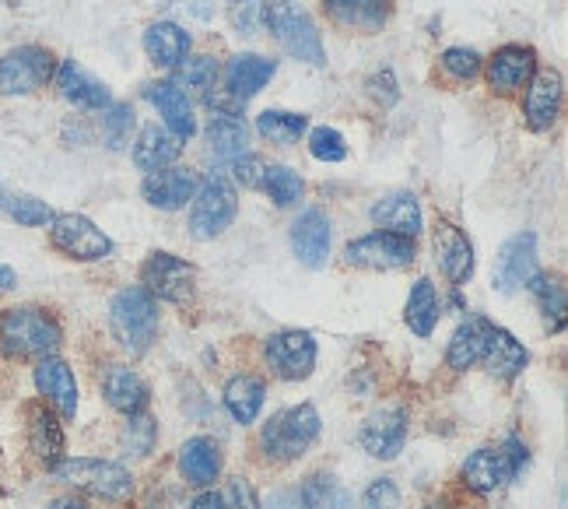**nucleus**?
Instances as JSON below:
<instances>
[{
  "label": "nucleus",
  "mask_w": 568,
  "mask_h": 509,
  "mask_svg": "<svg viewBox=\"0 0 568 509\" xmlns=\"http://www.w3.org/2000/svg\"><path fill=\"white\" fill-rule=\"evenodd\" d=\"M64 341V327L50 309L14 306L0 313V355L8 358H47Z\"/></svg>",
  "instance_id": "nucleus-1"
},
{
  "label": "nucleus",
  "mask_w": 568,
  "mask_h": 509,
  "mask_svg": "<svg viewBox=\"0 0 568 509\" xmlns=\"http://www.w3.org/2000/svg\"><path fill=\"white\" fill-rule=\"evenodd\" d=\"M109 331L127 355H144L158 338V298L141 284L119 289L109 303Z\"/></svg>",
  "instance_id": "nucleus-2"
},
{
  "label": "nucleus",
  "mask_w": 568,
  "mask_h": 509,
  "mask_svg": "<svg viewBox=\"0 0 568 509\" xmlns=\"http://www.w3.org/2000/svg\"><path fill=\"white\" fill-rule=\"evenodd\" d=\"M53 478L60 485H67L85 496L106 499V502H127L133 496V474L127 468H119L113 460L99 457H64L53 463Z\"/></svg>",
  "instance_id": "nucleus-3"
},
{
  "label": "nucleus",
  "mask_w": 568,
  "mask_h": 509,
  "mask_svg": "<svg viewBox=\"0 0 568 509\" xmlns=\"http://www.w3.org/2000/svg\"><path fill=\"white\" fill-rule=\"evenodd\" d=\"M320 436V411L312 404H295L271 415V422L260 429V450L267 460L288 463L298 460Z\"/></svg>",
  "instance_id": "nucleus-4"
},
{
  "label": "nucleus",
  "mask_w": 568,
  "mask_h": 509,
  "mask_svg": "<svg viewBox=\"0 0 568 509\" xmlns=\"http://www.w3.org/2000/svg\"><path fill=\"white\" fill-rule=\"evenodd\" d=\"M238 215V193L229 176L211 173L193 193L190 207V232L193 239H218Z\"/></svg>",
  "instance_id": "nucleus-5"
},
{
  "label": "nucleus",
  "mask_w": 568,
  "mask_h": 509,
  "mask_svg": "<svg viewBox=\"0 0 568 509\" xmlns=\"http://www.w3.org/2000/svg\"><path fill=\"white\" fill-rule=\"evenodd\" d=\"M267 28H274V39L281 42V50L292 60H302V64H312V67H320L326 60L317 22L309 18L306 8L292 4V0H277V4H271V25Z\"/></svg>",
  "instance_id": "nucleus-6"
},
{
  "label": "nucleus",
  "mask_w": 568,
  "mask_h": 509,
  "mask_svg": "<svg viewBox=\"0 0 568 509\" xmlns=\"http://www.w3.org/2000/svg\"><path fill=\"white\" fill-rule=\"evenodd\" d=\"M56 60L47 47H14L0 56V96H36L53 81Z\"/></svg>",
  "instance_id": "nucleus-7"
},
{
  "label": "nucleus",
  "mask_w": 568,
  "mask_h": 509,
  "mask_svg": "<svg viewBox=\"0 0 568 509\" xmlns=\"http://www.w3.org/2000/svg\"><path fill=\"white\" fill-rule=\"evenodd\" d=\"M141 289L172 306H190L197 292V267L172 257V253H152L141 267Z\"/></svg>",
  "instance_id": "nucleus-8"
},
{
  "label": "nucleus",
  "mask_w": 568,
  "mask_h": 509,
  "mask_svg": "<svg viewBox=\"0 0 568 509\" xmlns=\"http://www.w3.org/2000/svg\"><path fill=\"white\" fill-rule=\"evenodd\" d=\"M414 257H417L414 239H403L383 229L344 246V264L362 267V271H400V267H411Z\"/></svg>",
  "instance_id": "nucleus-9"
},
{
  "label": "nucleus",
  "mask_w": 568,
  "mask_h": 509,
  "mask_svg": "<svg viewBox=\"0 0 568 509\" xmlns=\"http://www.w3.org/2000/svg\"><path fill=\"white\" fill-rule=\"evenodd\" d=\"M50 243L70 260H106L113 253L109 236L85 215H53Z\"/></svg>",
  "instance_id": "nucleus-10"
},
{
  "label": "nucleus",
  "mask_w": 568,
  "mask_h": 509,
  "mask_svg": "<svg viewBox=\"0 0 568 509\" xmlns=\"http://www.w3.org/2000/svg\"><path fill=\"white\" fill-rule=\"evenodd\" d=\"M263 355L274 377L288 383L309 380V372L317 369V338L309 331H277L263 341Z\"/></svg>",
  "instance_id": "nucleus-11"
},
{
  "label": "nucleus",
  "mask_w": 568,
  "mask_h": 509,
  "mask_svg": "<svg viewBox=\"0 0 568 509\" xmlns=\"http://www.w3.org/2000/svg\"><path fill=\"white\" fill-rule=\"evenodd\" d=\"M358 443H362V450L376 460L400 457L403 443H408V411H403L400 404H383V408H376L362 422Z\"/></svg>",
  "instance_id": "nucleus-12"
},
{
  "label": "nucleus",
  "mask_w": 568,
  "mask_h": 509,
  "mask_svg": "<svg viewBox=\"0 0 568 509\" xmlns=\"http://www.w3.org/2000/svg\"><path fill=\"white\" fill-rule=\"evenodd\" d=\"M33 383H36L42 404H50L60 418L78 415V380H74V369L64 358H56V355L36 358Z\"/></svg>",
  "instance_id": "nucleus-13"
},
{
  "label": "nucleus",
  "mask_w": 568,
  "mask_h": 509,
  "mask_svg": "<svg viewBox=\"0 0 568 509\" xmlns=\"http://www.w3.org/2000/svg\"><path fill=\"white\" fill-rule=\"evenodd\" d=\"M561 99H565V81L555 67H541L533 71V78L527 81V102H522V116H527V127L544 133L555 127V119L561 113Z\"/></svg>",
  "instance_id": "nucleus-14"
},
{
  "label": "nucleus",
  "mask_w": 568,
  "mask_h": 509,
  "mask_svg": "<svg viewBox=\"0 0 568 509\" xmlns=\"http://www.w3.org/2000/svg\"><path fill=\"white\" fill-rule=\"evenodd\" d=\"M25 432H28V454L36 457L42 468H53V463L64 460V425H60V415L50 404H28L25 408Z\"/></svg>",
  "instance_id": "nucleus-15"
},
{
  "label": "nucleus",
  "mask_w": 568,
  "mask_h": 509,
  "mask_svg": "<svg viewBox=\"0 0 568 509\" xmlns=\"http://www.w3.org/2000/svg\"><path fill=\"white\" fill-rule=\"evenodd\" d=\"M431 250H436V264L450 284L460 289V284H467L474 278V246H470L467 232L456 229L453 221H439Z\"/></svg>",
  "instance_id": "nucleus-16"
},
{
  "label": "nucleus",
  "mask_w": 568,
  "mask_h": 509,
  "mask_svg": "<svg viewBox=\"0 0 568 509\" xmlns=\"http://www.w3.org/2000/svg\"><path fill=\"white\" fill-rule=\"evenodd\" d=\"M533 275H537V236L533 232H519L499 250L495 289L509 295V292L522 289V284H527Z\"/></svg>",
  "instance_id": "nucleus-17"
},
{
  "label": "nucleus",
  "mask_w": 568,
  "mask_h": 509,
  "mask_svg": "<svg viewBox=\"0 0 568 509\" xmlns=\"http://www.w3.org/2000/svg\"><path fill=\"white\" fill-rule=\"evenodd\" d=\"M197 187H201L197 173L176 166V169L147 173V179L141 183V193L152 207H162V212H179V207H186V201H193Z\"/></svg>",
  "instance_id": "nucleus-18"
},
{
  "label": "nucleus",
  "mask_w": 568,
  "mask_h": 509,
  "mask_svg": "<svg viewBox=\"0 0 568 509\" xmlns=\"http://www.w3.org/2000/svg\"><path fill=\"white\" fill-rule=\"evenodd\" d=\"M53 78H56L60 96H64L67 102H74V106H81V110H109L113 106L109 88L102 85L99 78H92L78 60H60Z\"/></svg>",
  "instance_id": "nucleus-19"
},
{
  "label": "nucleus",
  "mask_w": 568,
  "mask_h": 509,
  "mask_svg": "<svg viewBox=\"0 0 568 509\" xmlns=\"http://www.w3.org/2000/svg\"><path fill=\"white\" fill-rule=\"evenodd\" d=\"M292 246H295V257L306 267H312V271L323 267L326 257H331V218H326L320 207H306L292 226Z\"/></svg>",
  "instance_id": "nucleus-20"
},
{
  "label": "nucleus",
  "mask_w": 568,
  "mask_h": 509,
  "mask_svg": "<svg viewBox=\"0 0 568 509\" xmlns=\"http://www.w3.org/2000/svg\"><path fill=\"white\" fill-rule=\"evenodd\" d=\"M460 478L470 492H477V496H491V492H499L502 485H509L516 474L509 468V460H505L502 446H495V450H491V446H481V450H474L467 460H463Z\"/></svg>",
  "instance_id": "nucleus-21"
},
{
  "label": "nucleus",
  "mask_w": 568,
  "mask_h": 509,
  "mask_svg": "<svg viewBox=\"0 0 568 509\" xmlns=\"http://www.w3.org/2000/svg\"><path fill=\"white\" fill-rule=\"evenodd\" d=\"M102 397H106L109 408L124 411V415H138L147 408V397H152V391H147V383L141 380L138 369H130L124 362H113L102 369Z\"/></svg>",
  "instance_id": "nucleus-22"
},
{
  "label": "nucleus",
  "mask_w": 568,
  "mask_h": 509,
  "mask_svg": "<svg viewBox=\"0 0 568 509\" xmlns=\"http://www.w3.org/2000/svg\"><path fill=\"white\" fill-rule=\"evenodd\" d=\"M323 11L331 14V22L348 28V33H383V25L390 22L393 0H323Z\"/></svg>",
  "instance_id": "nucleus-23"
},
{
  "label": "nucleus",
  "mask_w": 568,
  "mask_h": 509,
  "mask_svg": "<svg viewBox=\"0 0 568 509\" xmlns=\"http://www.w3.org/2000/svg\"><path fill=\"white\" fill-rule=\"evenodd\" d=\"M533 71H537V53L530 47H502L495 56L488 60L485 74H488L491 92L513 96L533 78Z\"/></svg>",
  "instance_id": "nucleus-24"
},
{
  "label": "nucleus",
  "mask_w": 568,
  "mask_h": 509,
  "mask_svg": "<svg viewBox=\"0 0 568 509\" xmlns=\"http://www.w3.org/2000/svg\"><path fill=\"white\" fill-rule=\"evenodd\" d=\"M221 446L207 436H193L179 446V474L186 478V485L193 488H211L221 478Z\"/></svg>",
  "instance_id": "nucleus-25"
},
{
  "label": "nucleus",
  "mask_w": 568,
  "mask_h": 509,
  "mask_svg": "<svg viewBox=\"0 0 568 509\" xmlns=\"http://www.w3.org/2000/svg\"><path fill=\"white\" fill-rule=\"evenodd\" d=\"M144 96L155 102L162 116H166V130L172 133V138L190 141L193 133H197V119H193L190 99H186V92H183V88H179L172 78H169V81H152V85H144Z\"/></svg>",
  "instance_id": "nucleus-26"
},
{
  "label": "nucleus",
  "mask_w": 568,
  "mask_h": 509,
  "mask_svg": "<svg viewBox=\"0 0 568 509\" xmlns=\"http://www.w3.org/2000/svg\"><path fill=\"white\" fill-rule=\"evenodd\" d=\"M372 221L383 232H393L403 239H414L422 232V207H417V198L408 190H393L372 204Z\"/></svg>",
  "instance_id": "nucleus-27"
},
{
  "label": "nucleus",
  "mask_w": 568,
  "mask_h": 509,
  "mask_svg": "<svg viewBox=\"0 0 568 509\" xmlns=\"http://www.w3.org/2000/svg\"><path fill=\"white\" fill-rule=\"evenodd\" d=\"M491 331H495V323H491L488 317H467V320H463V323L456 327L450 348H446V366L456 369V372L474 369V366L485 358V348H488V341H491Z\"/></svg>",
  "instance_id": "nucleus-28"
},
{
  "label": "nucleus",
  "mask_w": 568,
  "mask_h": 509,
  "mask_svg": "<svg viewBox=\"0 0 568 509\" xmlns=\"http://www.w3.org/2000/svg\"><path fill=\"white\" fill-rule=\"evenodd\" d=\"M277 74V64L274 60H267L260 53H235L229 60V67H225V88H229V96L238 99V102H246L260 92V88L271 81Z\"/></svg>",
  "instance_id": "nucleus-29"
},
{
  "label": "nucleus",
  "mask_w": 568,
  "mask_h": 509,
  "mask_svg": "<svg viewBox=\"0 0 568 509\" xmlns=\"http://www.w3.org/2000/svg\"><path fill=\"white\" fill-rule=\"evenodd\" d=\"M204 141H207V158H215V162H235V158L249 155L246 152L249 127H246V119L235 113H218L211 124H207Z\"/></svg>",
  "instance_id": "nucleus-30"
},
{
  "label": "nucleus",
  "mask_w": 568,
  "mask_h": 509,
  "mask_svg": "<svg viewBox=\"0 0 568 509\" xmlns=\"http://www.w3.org/2000/svg\"><path fill=\"white\" fill-rule=\"evenodd\" d=\"M190 47H193L190 33L179 28L176 22H155V25H147V33H144V53L155 67L176 71L190 56Z\"/></svg>",
  "instance_id": "nucleus-31"
},
{
  "label": "nucleus",
  "mask_w": 568,
  "mask_h": 509,
  "mask_svg": "<svg viewBox=\"0 0 568 509\" xmlns=\"http://www.w3.org/2000/svg\"><path fill=\"white\" fill-rule=\"evenodd\" d=\"M183 152V141L172 138L166 127H144L138 133V141H133V162H138V169L144 173H158V169H169L172 162Z\"/></svg>",
  "instance_id": "nucleus-32"
},
{
  "label": "nucleus",
  "mask_w": 568,
  "mask_h": 509,
  "mask_svg": "<svg viewBox=\"0 0 568 509\" xmlns=\"http://www.w3.org/2000/svg\"><path fill=\"white\" fill-rule=\"evenodd\" d=\"M485 369L491 372L495 380H516L522 369H527L530 362V355L527 348L509 334V331H502V327H495L491 331V341H488V348H485Z\"/></svg>",
  "instance_id": "nucleus-33"
},
{
  "label": "nucleus",
  "mask_w": 568,
  "mask_h": 509,
  "mask_svg": "<svg viewBox=\"0 0 568 509\" xmlns=\"http://www.w3.org/2000/svg\"><path fill=\"white\" fill-rule=\"evenodd\" d=\"M263 397H267L263 380L260 377H249V372H238V377H232L225 383V394H221L229 415L235 418L238 425H253V422H257V415L263 411Z\"/></svg>",
  "instance_id": "nucleus-34"
},
{
  "label": "nucleus",
  "mask_w": 568,
  "mask_h": 509,
  "mask_svg": "<svg viewBox=\"0 0 568 509\" xmlns=\"http://www.w3.org/2000/svg\"><path fill=\"white\" fill-rule=\"evenodd\" d=\"M439 313H442V303H439L436 284H431L428 278H417L411 284L408 306H403V320H408V327L417 338H428L431 331H436Z\"/></svg>",
  "instance_id": "nucleus-35"
},
{
  "label": "nucleus",
  "mask_w": 568,
  "mask_h": 509,
  "mask_svg": "<svg viewBox=\"0 0 568 509\" xmlns=\"http://www.w3.org/2000/svg\"><path fill=\"white\" fill-rule=\"evenodd\" d=\"M295 499H298V509H354V499L334 474H309L306 482L295 488Z\"/></svg>",
  "instance_id": "nucleus-36"
},
{
  "label": "nucleus",
  "mask_w": 568,
  "mask_h": 509,
  "mask_svg": "<svg viewBox=\"0 0 568 509\" xmlns=\"http://www.w3.org/2000/svg\"><path fill=\"white\" fill-rule=\"evenodd\" d=\"M190 509H260V496L246 478H229L218 488H204Z\"/></svg>",
  "instance_id": "nucleus-37"
},
{
  "label": "nucleus",
  "mask_w": 568,
  "mask_h": 509,
  "mask_svg": "<svg viewBox=\"0 0 568 509\" xmlns=\"http://www.w3.org/2000/svg\"><path fill=\"white\" fill-rule=\"evenodd\" d=\"M527 289L537 298V309L544 313V320L551 331H561L565 327V284L558 275H533L527 281Z\"/></svg>",
  "instance_id": "nucleus-38"
},
{
  "label": "nucleus",
  "mask_w": 568,
  "mask_h": 509,
  "mask_svg": "<svg viewBox=\"0 0 568 509\" xmlns=\"http://www.w3.org/2000/svg\"><path fill=\"white\" fill-rule=\"evenodd\" d=\"M306 127H309V119L302 113H288V110H267L257 116L260 138H267L271 144H281V148L295 144L306 133Z\"/></svg>",
  "instance_id": "nucleus-39"
},
{
  "label": "nucleus",
  "mask_w": 568,
  "mask_h": 509,
  "mask_svg": "<svg viewBox=\"0 0 568 509\" xmlns=\"http://www.w3.org/2000/svg\"><path fill=\"white\" fill-rule=\"evenodd\" d=\"M229 22L238 36L257 39L271 25V4L267 0H229Z\"/></svg>",
  "instance_id": "nucleus-40"
},
{
  "label": "nucleus",
  "mask_w": 568,
  "mask_h": 509,
  "mask_svg": "<svg viewBox=\"0 0 568 509\" xmlns=\"http://www.w3.org/2000/svg\"><path fill=\"white\" fill-rule=\"evenodd\" d=\"M155 440H158V425H155L152 415H144V411L127 415L124 432H119V446H124L130 457H147Z\"/></svg>",
  "instance_id": "nucleus-41"
},
{
  "label": "nucleus",
  "mask_w": 568,
  "mask_h": 509,
  "mask_svg": "<svg viewBox=\"0 0 568 509\" xmlns=\"http://www.w3.org/2000/svg\"><path fill=\"white\" fill-rule=\"evenodd\" d=\"M267 193H271V201L277 207H288V204H298V198H302V176H298L295 169L288 166H267L263 169V183H260Z\"/></svg>",
  "instance_id": "nucleus-42"
},
{
  "label": "nucleus",
  "mask_w": 568,
  "mask_h": 509,
  "mask_svg": "<svg viewBox=\"0 0 568 509\" xmlns=\"http://www.w3.org/2000/svg\"><path fill=\"white\" fill-rule=\"evenodd\" d=\"M218 78V60L215 56H186L183 64L176 67V85L179 88H193V92H207Z\"/></svg>",
  "instance_id": "nucleus-43"
},
{
  "label": "nucleus",
  "mask_w": 568,
  "mask_h": 509,
  "mask_svg": "<svg viewBox=\"0 0 568 509\" xmlns=\"http://www.w3.org/2000/svg\"><path fill=\"white\" fill-rule=\"evenodd\" d=\"M439 67L446 78H453V81H474L477 74H481V53L470 47H453L439 56Z\"/></svg>",
  "instance_id": "nucleus-44"
},
{
  "label": "nucleus",
  "mask_w": 568,
  "mask_h": 509,
  "mask_svg": "<svg viewBox=\"0 0 568 509\" xmlns=\"http://www.w3.org/2000/svg\"><path fill=\"white\" fill-rule=\"evenodd\" d=\"M4 207L8 215L18 221V226H50L53 221V212L47 207V201H36V198H25V193H11V198H4Z\"/></svg>",
  "instance_id": "nucleus-45"
},
{
  "label": "nucleus",
  "mask_w": 568,
  "mask_h": 509,
  "mask_svg": "<svg viewBox=\"0 0 568 509\" xmlns=\"http://www.w3.org/2000/svg\"><path fill=\"white\" fill-rule=\"evenodd\" d=\"M309 152L320 162H344L348 158V141H344V133L334 127H317L309 133Z\"/></svg>",
  "instance_id": "nucleus-46"
},
{
  "label": "nucleus",
  "mask_w": 568,
  "mask_h": 509,
  "mask_svg": "<svg viewBox=\"0 0 568 509\" xmlns=\"http://www.w3.org/2000/svg\"><path fill=\"white\" fill-rule=\"evenodd\" d=\"M130 127H133L130 106H124V102H113L109 113H106V124H102V138H106V144L113 148V152L130 141Z\"/></svg>",
  "instance_id": "nucleus-47"
},
{
  "label": "nucleus",
  "mask_w": 568,
  "mask_h": 509,
  "mask_svg": "<svg viewBox=\"0 0 568 509\" xmlns=\"http://www.w3.org/2000/svg\"><path fill=\"white\" fill-rule=\"evenodd\" d=\"M397 506H400V488L390 478H376L362 496V509H397Z\"/></svg>",
  "instance_id": "nucleus-48"
},
{
  "label": "nucleus",
  "mask_w": 568,
  "mask_h": 509,
  "mask_svg": "<svg viewBox=\"0 0 568 509\" xmlns=\"http://www.w3.org/2000/svg\"><path fill=\"white\" fill-rule=\"evenodd\" d=\"M263 158H257V155H243V158H235L232 162V173H235V179L243 187H249V190H257L260 183H263Z\"/></svg>",
  "instance_id": "nucleus-49"
},
{
  "label": "nucleus",
  "mask_w": 568,
  "mask_h": 509,
  "mask_svg": "<svg viewBox=\"0 0 568 509\" xmlns=\"http://www.w3.org/2000/svg\"><path fill=\"white\" fill-rule=\"evenodd\" d=\"M502 454H505V460H509L513 474H519V471L530 463V450H527V443H522L519 436H509V440H505V443H502Z\"/></svg>",
  "instance_id": "nucleus-50"
},
{
  "label": "nucleus",
  "mask_w": 568,
  "mask_h": 509,
  "mask_svg": "<svg viewBox=\"0 0 568 509\" xmlns=\"http://www.w3.org/2000/svg\"><path fill=\"white\" fill-rule=\"evenodd\" d=\"M372 96H376L383 106H390V102H397V85H393V74L383 71L372 78Z\"/></svg>",
  "instance_id": "nucleus-51"
},
{
  "label": "nucleus",
  "mask_w": 568,
  "mask_h": 509,
  "mask_svg": "<svg viewBox=\"0 0 568 509\" xmlns=\"http://www.w3.org/2000/svg\"><path fill=\"white\" fill-rule=\"evenodd\" d=\"M260 509H298L295 488H281V492H274L271 499H267V502H260Z\"/></svg>",
  "instance_id": "nucleus-52"
},
{
  "label": "nucleus",
  "mask_w": 568,
  "mask_h": 509,
  "mask_svg": "<svg viewBox=\"0 0 568 509\" xmlns=\"http://www.w3.org/2000/svg\"><path fill=\"white\" fill-rule=\"evenodd\" d=\"M47 509H92L85 499H78V496H56V499H50L47 502Z\"/></svg>",
  "instance_id": "nucleus-53"
},
{
  "label": "nucleus",
  "mask_w": 568,
  "mask_h": 509,
  "mask_svg": "<svg viewBox=\"0 0 568 509\" xmlns=\"http://www.w3.org/2000/svg\"><path fill=\"white\" fill-rule=\"evenodd\" d=\"M14 284H18V275H14L8 264H0V292H11Z\"/></svg>",
  "instance_id": "nucleus-54"
},
{
  "label": "nucleus",
  "mask_w": 568,
  "mask_h": 509,
  "mask_svg": "<svg viewBox=\"0 0 568 509\" xmlns=\"http://www.w3.org/2000/svg\"><path fill=\"white\" fill-rule=\"evenodd\" d=\"M166 4H169V0H166Z\"/></svg>",
  "instance_id": "nucleus-55"
}]
</instances>
